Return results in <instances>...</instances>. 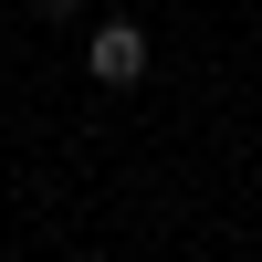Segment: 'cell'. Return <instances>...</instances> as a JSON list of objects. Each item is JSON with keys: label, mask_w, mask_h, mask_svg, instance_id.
<instances>
[{"label": "cell", "mask_w": 262, "mask_h": 262, "mask_svg": "<svg viewBox=\"0 0 262 262\" xmlns=\"http://www.w3.org/2000/svg\"><path fill=\"white\" fill-rule=\"evenodd\" d=\"M32 11H42V21H84L95 0H32Z\"/></svg>", "instance_id": "7a4b0ae2"}, {"label": "cell", "mask_w": 262, "mask_h": 262, "mask_svg": "<svg viewBox=\"0 0 262 262\" xmlns=\"http://www.w3.org/2000/svg\"><path fill=\"white\" fill-rule=\"evenodd\" d=\"M84 74L95 84H137L147 74V32L137 21H95V32H84Z\"/></svg>", "instance_id": "6da1fadb"}]
</instances>
